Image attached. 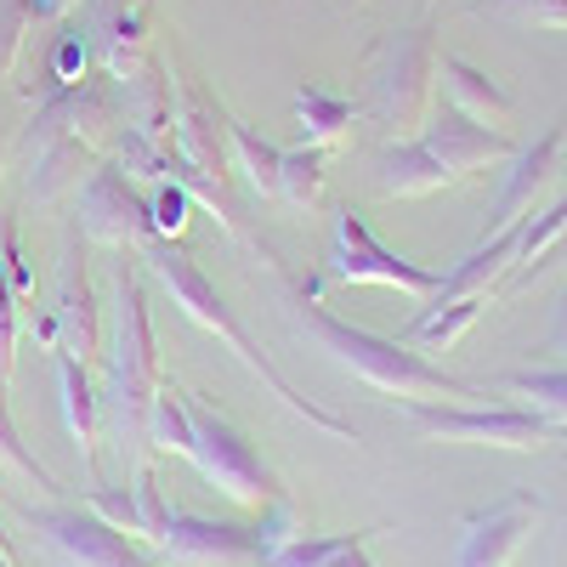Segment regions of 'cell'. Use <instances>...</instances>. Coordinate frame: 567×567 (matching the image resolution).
<instances>
[{
  "label": "cell",
  "instance_id": "6",
  "mask_svg": "<svg viewBox=\"0 0 567 567\" xmlns=\"http://www.w3.org/2000/svg\"><path fill=\"white\" fill-rule=\"evenodd\" d=\"M437 109V45L425 29L386 34L369 52V103L363 114L381 125L392 142L420 136V125Z\"/></svg>",
  "mask_w": 567,
  "mask_h": 567
},
{
  "label": "cell",
  "instance_id": "24",
  "mask_svg": "<svg viewBox=\"0 0 567 567\" xmlns=\"http://www.w3.org/2000/svg\"><path fill=\"white\" fill-rule=\"evenodd\" d=\"M296 120H301V142H307V148L336 154L341 142H352V125L363 120V109L336 97V91H323V85H301L296 91Z\"/></svg>",
  "mask_w": 567,
  "mask_h": 567
},
{
  "label": "cell",
  "instance_id": "39",
  "mask_svg": "<svg viewBox=\"0 0 567 567\" xmlns=\"http://www.w3.org/2000/svg\"><path fill=\"white\" fill-rule=\"evenodd\" d=\"M545 352L567 363V284H561V301H556V323H550V341H545Z\"/></svg>",
  "mask_w": 567,
  "mask_h": 567
},
{
  "label": "cell",
  "instance_id": "42",
  "mask_svg": "<svg viewBox=\"0 0 567 567\" xmlns=\"http://www.w3.org/2000/svg\"><path fill=\"white\" fill-rule=\"evenodd\" d=\"M0 556H7V561H18V556H12V534H7V528H0Z\"/></svg>",
  "mask_w": 567,
  "mask_h": 567
},
{
  "label": "cell",
  "instance_id": "29",
  "mask_svg": "<svg viewBox=\"0 0 567 567\" xmlns=\"http://www.w3.org/2000/svg\"><path fill=\"white\" fill-rule=\"evenodd\" d=\"M0 471H12V477H23V483H34L40 494H63V483L45 471L40 460H34V449L18 437V420H12V403H7V381H0Z\"/></svg>",
  "mask_w": 567,
  "mask_h": 567
},
{
  "label": "cell",
  "instance_id": "32",
  "mask_svg": "<svg viewBox=\"0 0 567 567\" xmlns=\"http://www.w3.org/2000/svg\"><path fill=\"white\" fill-rule=\"evenodd\" d=\"M187 187L182 182H154V194H148V221H154V233L159 239H176V233L187 227Z\"/></svg>",
  "mask_w": 567,
  "mask_h": 567
},
{
  "label": "cell",
  "instance_id": "22",
  "mask_svg": "<svg viewBox=\"0 0 567 567\" xmlns=\"http://www.w3.org/2000/svg\"><path fill=\"white\" fill-rule=\"evenodd\" d=\"M437 80H443V91H449V109H460L465 120H477V125H488V131H505V125H511L516 103L505 97V91H499L483 69H471L465 58H443V52H437Z\"/></svg>",
  "mask_w": 567,
  "mask_h": 567
},
{
  "label": "cell",
  "instance_id": "15",
  "mask_svg": "<svg viewBox=\"0 0 567 567\" xmlns=\"http://www.w3.org/2000/svg\"><path fill=\"white\" fill-rule=\"evenodd\" d=\"M420 142L443 159V171H454V182L460 176H477L488 165H505L516 154V142L505 131H488L477 120H465L460 109H432V120L420 125Z\"/></svg>",
  "mask_w": 567,
  "mask_h": 567
},
{
  "label": "cell",
  "instance_id": "31",
  "mask_svg": "<svg viewBox=\"0 0 567 567\" xmlns=\"http://www.w3.org/2000/svg\"><path fill=\"white\" fill-rule=\"evenodd\" d=\"M85 511L91 516H103L109 528H120V534H142V511H136V488H109V483H97L85 494Z\"/></svg>",
  "mask_w": 567,
  "mask_h": 567
},
{
  "label": "cell",
  "instance_id": "1",
  "mask_svg": "<svg viewBox=\"0 0 567 567\" xmlns=\"http://www.w3.org/2000/svg\"><path fill=\"white\" fill-rule=\"evenodd\" d=\"M120 125H125V109H120L114 80L58 85L23 131V194L58 199L63 187H80V176L103 165V148H114Z\"/></svg>",
  "mask_w": 567,
  "mask_h": 567
},
{
  "label": "cell",
  "instance_id": "38",
  "mask_svg": "<svg viewBox=\"0 0 567 567\" xmlns=\"http://www.w3.org/2000/svg\"><path fill=\"white\" fill-rule=\"evenodd\" d=\"M136 511H142V539L154 545V534H159V523H165V494H159L154 465H142V471H136Z\"/></svg>",
  "mask_w": 567,
  "mask_h": 567
},
{
  "label": "cell",
  "instance_id": "10",
  "mask_svg": "<svg viewBox=\"0 0 567 567\" xmlns=\"http://www.w3.org/2000/svg\"><path fill=\"white\" fill-rule=\"evenodd\" d=\"M18 516L69 567H165L159 556L142 550L131 534L109 528L103 516H91L85 505H18Z\"/></svg>",
  "mask_w": 567,
  "mask_h": 567
},
{
  "label": "cell",
  "instance_id": "18",
  "mask_svg": "<svg viewBox=\"0 0 567 567\" xmlns=\"http://www.w3.org/2000/svg\"><path fill=\"white\" fill-rule=\"evenodd\" d=\"M120 85V109H125V125L148 142H171V125H176V74L148 52Z\"/></svg>",
  "mask_w": 567,
  "mask_h": 567
},
{
  "label": "cell",
  "instance_id": "26",
  "mask_svg": "<svg viewBox=\"0 0 567 567\" xmlns=\"http://www.w3.org/2000/svg\"><path fill=\"white\" fill-rule=\"evenodd\" d=\"M221 120H227V154H233V165L245 171V182L256 187L261 199H278V159H284V148L261 142L245 120H233V114H221Z\"/></svg>",
  "mask_w": 567,
  "mask_h": 567
},
{
  "label": "cell",
  "instance_id": "7",
  "mask_svg": "<svg viewBox=\"0 0 567 567\" xmlns=\"http://www.w3.org/2000/svg\"><path fill=\"white\" fill-rule=\"evenodd\" d=\"M187 398V420H194V449H187V460H194V471L221 488L233 505H245V511H267L284 499V483H278V471L261 465V454L245 443V432L233 425L216 403H205L199 392H182Z\"/></svg>",
  "mask_w": 567,
  "mask_h": 567
},
{
  "label": "cell",
  "instance_id": "34",
  "mask_svg": "<svg viewBox=\"0 0 567 567\" xmlns=\"http://www.w3.org/2000/svg\"><path fill=\"white\" fill-rule=\"evenodd\" d=\"M34 29L29 0H0V80H7L23 58V34Z\"/></svg>",
  "mask_w": 567,
  "mask_h": 567
},
{
  "label": "cell",
  "instance_id": "36",
  "mask_svg": "<svg viewBox=\"0 0 567 567\" xmlns=\"http://www.w3.org/2000/svg\"><path fill=\"white\" fill-rule=\"evenodd\" d=\"M18 296H12V284H7V267H0V381L12 374V358H18Z\"/></svg>",
  "mask_w": 567,
  "mask_h": 567
},
{
  "label": "cell",
  "instance_id": "37",
  "mask_svg": "<svg viewBox=\"0 0 567 567\" xmlns=\"http://www.w3.org/2000/svg\"><path fill=\"white\" fill-rule=\"evenodd\" d=\"M0 267H7L12 296L29 307V301H34V278H29V267H23V250H18V227H12V221H0Z\"/></svg>",
  "mask_w": 567,
  "mask_h": 567
},
{
  "label": "cell",
  "instance_id": "16",
  "mask_svg": "<svg viewBox=\"0 0 567 567\" xmlns=\"http://www.w3.org/2000/svg\"><path fill=\"white\" fill-rule=\"evenodd\" d=\"M91 45L103 52L109 80H125L142 58H148V23H154V0H80Z\"/></svg>",
  "mask_w": 567,
  "mask_h": 567
},
{
  "label": "cell",
  "instance_id": "5",
  "mask_svg": "<svg viewBox=\"0 0 567 567\" xmlns=\"http://www.w3.org/2000/svg\"><path fill=\"white\" fill-rule=\"evenodd\" d=\"M290 534H301L290 499L267 505L261 523H216V516H194V511H171L165 505L154 550L171 567H261V556L272 545H284Z\"/></svg>",
  "mask_w": 567,
  "mask_h": 567
},
{
  "label": "cell",
  "instance_id": "41",
  "mask_svg": "<svg viewBox=\"0 0 567 567\" xmlns=\"http://www.w3.org/2000/svg\"><path fill=\"white\" fill-rule=\"evenodd\" d=\"M550 261H567V233H561V239H556V245H550V250H545V256H539V267H534V272H528V284H534V278H539V272H545V267H550Z\"/></svg>",
  "mask_w": 567,
  "mask_h": 567
},
{
  "label": "cell",
  "instance_id": "4",
  "mask_svg": "<svg viewBox=\"0 0 567 567\" xmlns=\"http://www.w3.org/2000/svg\"><path fill=\"white\" fill-rule=\"evenodd\" d=\"M103 369H109V425L120 449L142 454L148 449V409L165 381L159 369V341H154V318H148V284H142L120 261V296H114V329L103 341Z\"/></svg>",
  "mask_w": 567,
  "mask_h": 567
},
{
  "label": "cell",
  "instance_id": "43",
  "mask_svg": "<svg viewBox=\"0 0 567 567\" xmlns=\"http://www.w3.org/2000/svg\"><path fill=\"white\" fill-rule=\"evenodd\" d=\"M0 567H18V561H7V556H0Z\"/></svg>",
  "mask_w": 567,
  "mask_h": 567
},
{
  "label": "cell",
  "instance_id": "19",
  "mask_svg": "<svg viewBox=\"0 0 567 567\" xmlns=\"http://www.w3.org/2000/svg\"><path fill=\"white\" fill-rule=\"evenodd\" d=\"M556 159H561V125H550L534 148H516V154H511V182H505V194H499V205H494V227L523 221V216L534 210V199L556 182Z\"/></svg>",
  "mask_w": 567,
  "mask_h": 567
},
{
  "label": "cell",
  "instance_id": "23",
  "mask_svg": "<svg viewBox=\"0 0 567 567\" xmlns=\"http://www.w3.org/2000/svg\"><path fill=\"white\" fill-rule=\"evenodd\" d=\"M516 245H523V221H505L488 233V245L471 250L443 284H437V296L432 301H460V296H483L494 278H505L516 267Z\"/></svg>",
  "mask_w": 567,
  "mask_h": 567
},
{
  "label": "cell",
  "instance_id": "3",
  "mask_svg": "<svg viewBox=\"0 0 567 567\" xmlns=\"http://www.w3.org/2000/svg\"><path fill=\"white\" fill-rule=\"evenodd\" d=\"M296 323L312 336L318 352H329L341 369H352V381H363L369 392L414 403V398H488V386L460 381L443 363H432L425 352H414L409 341H386L374 329H358L347 318H336L329 307H318V296L296 290Z\"/></svg>",
  "mask_w": 567,
  "mask_h": 567
},
{
  "label": "cell",
  "instance_id": "28",
  "mask_svg": "<svg viewBox=\"0 0 567 567\" xmlns=\"http://www.w3.org/2000/svg\"><path fill=\"white\" fill-rule=\"evenodd\" d=\"M148 449L182 454V460H187V449H194V420H187V398H182L176 381H159V392H154V409H148Z\"/></svg>",
  "mask_w": 567,
  "mask_h": 567
},
{
  "label": "cell",
  "instance_id": "33",
  "mask_svg": "<svg viewBox=\"0 0 567 567\" xmlns=\"http://www.w3.org/2000/svg\"><path fill=\"white\" fill-rule=\"evenodd\" d=\"M85 63H91V40H85L80 29H63L58 45H52V69H45L52 91H58V85H80V80H85Z\"/></svg>",
  "mask_w": 567,
  "mask_h": 567
},
{
  "label": "cell",
  "instance_id": "44",
  "mask_svg": "<svg viewBox=\"0 0 567 567\" xmlns=\"http://www.w3.org/2000/svg\"><path fill=\"white\" fill-rule=\"evenodd\" d=\"M341 7H358V0H341Z\"/></svg>",
  "mask_w": 567,
  "mask_h": 567
},
{
  "label": "cell",
  "instance_id": "27",
  "mask_svg": "<svg viewBox=\"0 0 567 567\" xmlns=\"http://www.w3.org/2000/svg\"><path fill=\"white\" fill-rule=\"evenodd\" d=\"M323 182H329V154L323 148H284L278 159V199H290L296 210H318L323 205Z\"/></svg>",
  "mask_w": 567,
  "mask_h": 567
},
{
  "label": "cell",
  "instance_id": "11",
  "mask_svg": "<svg viewBox=\"0 0 567 567\" xmlns=\"http://www.w3.org/2000/svg\"><path fill=\"white\" fill-rule=\"evenodd\" d=\"M74 216H80V233H85V239H91V245H109V250H136V245L154 233L148 199L136 194V182H131L114 159H103L97 171L80 182Z\"/></svg>",
  "mask_w": 567,
  "mask_h": 567
},
{
  "label": "cell",
  "instance_id": "2",
  "mask_svg": "<svg viewBox=\"0 0 567 567\" xmlns=\"http://www.w3.org/2000/svg\"><path fill=\"white\" fill-rule=\"evenodd\" d=\"M142 250V267H148L154 278H159V290L171 296V307L187 318V323H199V329H210V336L233 352V358H239L250 374H256V381L284 403V409H290V414H301L307 425H318V432H329V437H341V443H358V432H352V420H341V414H329L323 403H312V398H301L290 381H284V374L267 363V352L250 341V329L239 323V318H233V307L216 296V284L194 267V256H187V250H176V239H159V233H148V239H142L136 245Z\"/></svg>",
  "mask_w": 567,
  "mask_h": 567
},
{
  "label": "cell",
  "instance_id": "35",
  "mask_svg": "<svg viewBox=\"0 0 567 567\" xmlns=\"http://www.w3.org/2000/svg\"><path fill=\"white\" fill-rule=\"evenodd\" d=\"M494 7L528 29H567V0H494Z\"/></svg>",
  "mask_w": 567,
  "mask_h": 567
},
{
  "label": "cell",
  "instance_id": "20",
  "mask_svg": "<svg viewBox=\"0 0 567 567\" xmlns=\"http://www.w3.org/2000/svg\"><path fill=\"white\" fill-rule=\"evenodd\" d=\"M52 369H58V398H63V425L80 449V465L97 471V425H103V398L91 392V374L80 358H69L63 347H52Z\"/></svg>",
  "mask_w": 567,
  "mask_h": 567
},
{
  "label": "cell",
  "instance_id": "14",
  "mask_svg": "<svg viewBox=\"0 0 567 567\" xmlns=\"http://www.w3.org/2000/svg\"><path fill=\"white\" fill-rule=\"evenodd\" d=\"M58 347L80 363L91 358H103V341H109V329H103V307H97V290H91V272H85V250L80 239H69L63 250V278H58Z\"/></svg>",
  "mask_w": 567,
  "mask_h": 567
},
{
  "label": "cell",
  "instance_id": "13",
  "mask_svg": "<svg viewBox=\"0 0 567 567\" xmlns=\"http://www.w3.org/2000/svg\"><path fill=\"white\" fill-rule=\"evenodd\" d=\"M221 114H227V109L210 103L199 85H176L171 148L194 165L205 182H216V187H227V165H233V154H227V120H221Z\"/></svg>",
  "mask_w": 567,
  "mask_h": 567
},
{
  "label": "cell",
  "instance_id": "30",
  "mask_svg": "<svg viewBox=\"0 0 567 567\" xmlns=\"http://www.w3.org/2000/svg\"><path fill=\"white\" fill-rule=\"evenodd\" d=\"M499 386L528 398V409H539L550 420H567V369H523V374H505Z\"/></svg>",
  "mask_w": 567,
  "mask_h": 567
},
{
  "label": "cell",
  "instance_id": "21",
  "mask_svg": "<svg viewBox=\"0 0 567 567\" xmlns=\"http://www.w3.org/2000/svg\"><path fill=\"white\" fill-rule=\"evenodd\" d=\"M381 528H352V534H290L261 556V567H381L369 556V539Z\"/></svg>",
  "mask_w": 567,
  "mask_h": 567
},
{
  "label": "cell",
  "instance_id": "12",
  "mask_svg": "<svg viewBox=\"0 0 567 567\" xmlns=\"http://www.w3.org/2000/svg\"><path fill=\"white\" fill-rule=\"evenodd\" d=\"M534 523H539V499H534V494H511V499H499V505L465 511V516H460L454 567H511L516 556H523Z\"/></svg>",
  "mask_w": 567,
  "mask_h": 567
},
{
  "label": "cell",
  "instance_id": "8",
  "mask_svg": "<svg viewBox=\"0 0 567 567\" xmlns=\"http://www.w3.org/2000/svg\"><path fill=\"white\" fill-rule=\"evenodd\" d=\"M409 425L425 443H465V449H550L567 443V420H550L523 403H488V409H454V403H403Z\"/></svg>",
  "mask_w": 567,
  "mask_h": 567
},
{
  "label": "cell",
  "instance_id": "9",
  "mask_svg": "<svg viewBox=\"0 0 567 567\" xmlns=\"http://www.w3.org/2000/svg\"><path fill=\"white\" fill-rule=\"evenodd\" d=\"M323 278H336V284H374V290H398V296H414V301H432L437 284H443V272L420 267V261H409V256H398L392 245L374 239L369 221H363L352 205H341L336 221H329Z\"/></svg>",
  "mask_w": 567,
  "mask_h": 567
},
{
  "label": "cell",
  "instance_id": "17",
  "mask_svg": "<svg viewBox=\"0 0 567 567\" xmlns=\"http://www.w3.org/2000/svg\"><path fill=\"white\" fill-rule=\"evenodd\" d=\"M369 182L381 199H432L454 182V171H443V159L425 148L420 136H409V142H386V148L374 154Z\"/></svg>",
  "mask_w": 567,
  "mask_h": 567
},
{
  "label": "cell",
  "instance_id": "25",
  "mask_svg": "<svg viewBox=\"0 0 567 567\" xmlns=\"http://www.w3.org/2000/svg\"><path fill=\"white\" fill-rule=\"evenodd\" d=\"M483 312H488V290H483V296H460V301H432V312L414 318L409 347H420V352H449V347H460L471 329L483 323Z\"/></svg>",
  "mask_w": 567,
  "mask_h": 567
},
{
  "label": "cell",
  "instance_id": "40",
  "mask_svg": "<svg viewBox=\"0 0 567 567\" xmlns=\"http://www.w3.org/2000/svg\"><path fill=\"white\" fill-rule=\"evenodd\" d=\"M74 7H80V0H29L34 23H63V18H69Z\"/></svg>",
  "mask_w": 567,
  "mask_h": 567
}]
</instances>
